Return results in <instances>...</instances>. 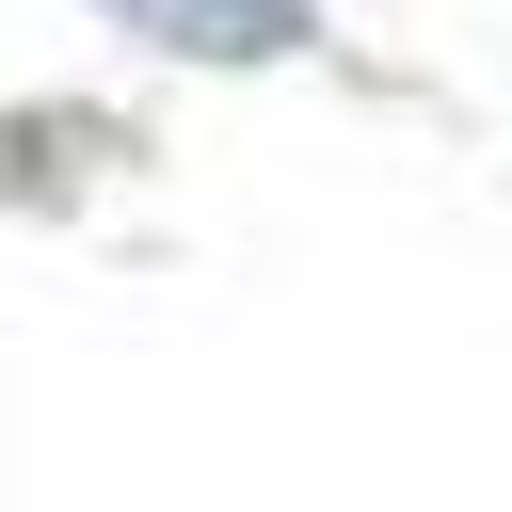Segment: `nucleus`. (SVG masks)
I'll list each match as a JSON object with an SVG mask.
<instances>
[{
  "label": "nucleus",
  "instance_id": "f257e3e1",
  "mask_svg": "<svg viewBox=\"0 0 512 512\" xmlns=\"http://www.w3.org/2000/svg\"><path fill=\"white\" fill-rule=\"evenodd\" d=\"M96 16H128V32L176 48V64H272V48H304L320 0H96Z\"/></svg>",
  "mask_w": 512,
  "mask_h": 512
}]
</instances>
